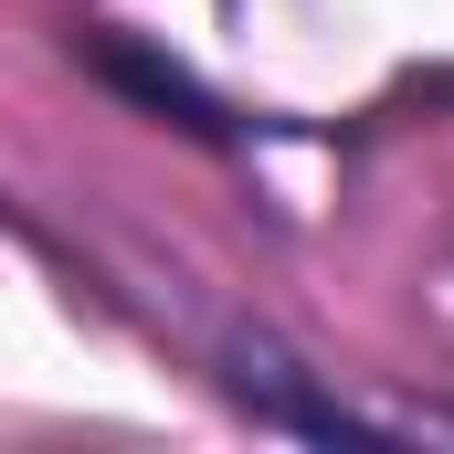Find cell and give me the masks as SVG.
I'll return each mask as SVG.
<instances>
[{
  "label": "cell",
  "mask_w": 454,
  "mask_h": 454,
  "mask_svg": "<svg viewBox=\"0 0 454 454\" xmlns=\"http://www.w3.org/2000/svg\"><path fill=\"white\" fill-rule=\"evenodd\" d=\"M232 391L254 402V423H286V434H317V444H412V434H454V423H402V412H359V402H328L317 370H296L286 348L243 339L232 348Z\"/></svg>",
  "instance_id": "obj_1"
}]
</instances>
